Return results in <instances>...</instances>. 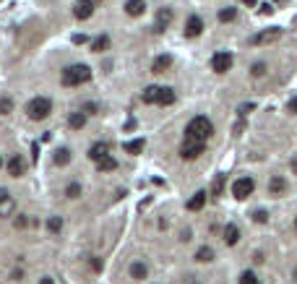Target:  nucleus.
<instances>
[{"mask_svg": "<svg viewBox=\"0 0 297 284\" xmlns=\"http://www.w3.org/2000/svg\"><path fill=\"white\" fill-rule=\"evenodd\" d=\"M211 136H214V125H211L209 117H193V120L188 123V128H185V139H193V141H203L206 143Z\"/></svg>", "mask_w": 297, "mask_h": 284, "instance_id": "obj_1", "label": "nucleus"}, {"mask_svg": "<svg viewBox=\"0 0 297 284\" xmlns=\"http://www.w3.org/2000/svg\"><path fill=\"white\" fill-rule=\"evenodd\" d=\"M89 78H91V68L78 63V66H68L66 71H63L60 84L63 86H81V84H86Z\"/></svg>", "mask_w": 297, "mask_h": 284, "instance_id": "obj_2", "label": "nucleus"}, {"mask_svg": "<svg viewBox=\"0 0 297 284\" xmlns=\"http://www.w3.org/2000/svg\"><path fill=\"white\" fill-rule=\"evenodd\" d=\"M52 112V102L47 97H34L29 105H26V115L32 117V120H44Z\"/></svg>", "mask_w": 297, "mask_h": 284, "instance_id": "obj_3", "label": "nucleus"}, {"mask_svg": "<svg viewBox=\"0 0 297 284\" xmlns=\"http://www.w3.org/2000/svg\"><path fill=\"white\" fill-rule=\"evenodd\" d=\"M253 190H256L253 178H237L235 182H232V196H235L237 201H245L248 196H253Z\"/></svg>", "mask_w": 297, "mask_h": 284, "instance_id": "obj_4", "label": "nucleus"}, {"mask_svg": "<svg viewBox=\"0 0 297 284\" xmlns=\"http://www.w3.org/2000/svg\"><path fill=\"white\" fill-rule=\"evenodd\" d=\"M203 154V141H193V139H185L180 146V157L183 159H196Z\"/></svg>", "mask_w": 297, "mask_h": 284, "instance_id": "obj_5", "label": "nucleus"}, {"mask_svg": "<svg viewBox=\"0 0 297 284\" xmlns=\"http://www.w3.org/2000/svg\"><path fill=\"white\" fill-rule=\"evenodd\" d=\"M279 36H282V29H274V26H271V29H263V32L253 34L248 42H250V44H271V42L279 39Z\"/></svg>", "mask_w": 297, "mask_h": 284, "instance_id": "obj_6", "label": "nucleus"}, {"mask_svg": "<svg viewBox=\"0 0 297 284\" xmlns=\"http://www.w3.org/2000/svg\"><path fill=\"white\" fill-rule=\"evenodd\" d=\"M232 63H235V58H232L229 52H217L214 58H211V68L217 73H227L232 68Z\"/></svg>", "mask_w": 297, "mask_h": 284, "instance_id": "obj_7", "label": "nucleus"}, {"mask_svg": "<svg viewBox=\"0 0 297 284\" xmlns=\"http://www.w3.org/2000/svg\"><path fill=\"white\" fill-rule=\"evenodd\" d=\"M91 13H94V3H91V0H76L73 16L81 18V21H86V18H91Z\"/></svg>", "mask_w": 297, "mask_h": 284, "instance_id": "obj_8", "label": "nucleus"}, {"mask_svg": "<svg viewBox=\"0 0 297 284\" xmlns=\"http://www.w3.org/2000/svg\"><path fill=\"white\" fill-rule=\"evenodd\" d=\"M201 32H203V18L201 16H190L188 21H185V36H190V39H193V36H198Z\"/></svg>", "mask_w": 297, "mask_h": 284, "instance_id": "obj_9", "label": "nucleus"}, {"mask_svg": "<svg viewBox=\"0 0 297 284\" xmlns=\"http://www.w3.org/2000/svg\"><path fill=\"white\" fill-rule=\"evenodd\" d=\"M172 18H175L172 8H159V13H156V26H154V29H156V32H164L167 26L172 24Z\"/></svg>", "mask_w": 297, "mask_h": 284, "instance_id": "obj_10", "label": "nucleus"}, {"mask_svg": "<svg viewBox=\"0 0 297 284\" xmlns=\"http://www.w3.org/2000/svg\"><path fill=\"white\" fill-rule=\"evenodd\" d=\"M24 170H26V164H24V159L18 157V154L8 159V175H11V178H21Z\"/></svg>", "mask_w": 297, "mask_h": 284, "instance_id": "obj_11", "label": "nucleus"}, {"mask_svg": "<svg viewBox=\"0 0 297 284\" xmlns=\"http://www.w3.org/2000/svg\"><path fill=\"white\" fill-rule=\"evenodd\" d=\"M110 154V143L107 141H99V143H94L89 149V159H94V162H99L102 157H107Z\"/></svg>", "mask_w": 297, "mask_h": 284, "instance_id": "obj_12", "label": "nucleus"}, {"mask_svg": "<svg viewBox=\"0 0 297 284\" xmlns=\"http://www.w3.org/2000/svg\"><path fill=\"white\" fill-rule=\"evenodd\" d=\"M13 214V198L8 196V190H0V216Z\"/></svg>", "mask_w": 297, "mask_h": 284, "instance_id": "obj_13", "label": "nucleus"}, {"mask_svg": "<svg viewBox=\"0 0 297 284\" xmlns=\"http://www.w3.org/2000/svg\"><path fill=\"white\" fill-rule=\"evenodd\" d=\"M146 11V0H128L125 3V13L128 16H141Z\"/></svg>", "mask_w": 297, "mask_h": 284, "instance_id": "obj_14", "label": "nucleus"}, {"mask_svg": "<svg viewBox=\"0 0 297 284\" xmlns=\"http://www.w3.org/2000/svg\"><path fill=\"white\" fill-rule=\"evenodd\" d=\"M170 66H172V55H159V58L151 63V71L154 73H164Z\"/></svg>", "mask_w": 297, "mask_h": 284, "instance_id": "obj_15", "label": "nucleus"}, {"mask_svg": "<svg viewBox=\"0 0 297 284\" xmlns=\"http://www.w3.org/2000/svg\"><path fill=\"white\" fill-rule=\"evenodd\" d=\"M159 89L162 86H146L144 94H141V102L144 105H156V99H159Z\"/></svg>", "mask_w": 297, "mask_h": 284, "instance_id": "obj_16", "label": "nucleus"}, {"mask_svg": "<svg viewBox=\"0 0 297 284\" xmlns=\"http://www.w3.org/2000/svg\"><path fill=\"white\" fill-rule=\"evenodd\" d=\"M68 125L73 128V131H81V128L86 125V112H83V109H81V112H71L68 115Z\"/></svg>", "mask_w": 297, "mask_h": 284, "instance_id": "obj_17", "label": "nucleus"}, {"mask_svg": "<svg viewBox=\"0 0 297 284\" xmlns=\"http://www.w3.org/2000/svg\"><path fill=\"white\" fill-rule=\"evenodd\" d=\"M175 102V91L170 86H162L159 89V99H156V105H162V107H170Z\"/></svg>", "mask_w": 297, "mask_h": 284, "instance_id": "obj_18", "label": "nucleus"}, {"mask_svg": "<svg viewBox=\"0 0 297 284\" xmlns=\"http://www.w3.org/2000/svg\"><path fill=\"white\" fill-rule=\"evenodd\" d=\"M97 170H99V172H112V170H117V159L107 154V157H102V159L97 162Z\"/></svg>", "mask_w": 297, "mask_h": 284, "instance_id": "obj_19", "label": "nucleus"}, {"mask_svg": "<svg viewBox=\"0 0 297 284\" xmlns=\"http://www.w3.org/2000/svg\"><path fill=\"white\" fill-rule=\"evenodd\" d=\"M203 204H206V193H203V190H198V193L188 201V212H201Z\"/></svg>", "mask_w": 297, "mask_h": 284, "instance_id": "obj_20", "label": "nucleus"}, {"mask_svg": "<svg viewBox=\"0 0 297 284\" xmlns=\"http://www.w3.org/2000/svg\"><path fill=\"white\" fill-rule=\"evenodd\" d=\"M237 240H240L237 224H227V227H224V243H227V245H237Z\"/></svg>", "mask_w": 297, "mask_h": 284, "instance_id": "obj_21", "label": "nucleus"}, {"mask_svg": "<svg viewBox=\"0 0 297 284\" xmlns=\"http://www.w3.org/2000/svg\"><path fill=\"white\" fill-rule=\"evenodd\" d=\"M268 190H271L274 196L284 193V190H287V180H284V178H279V175H274V178H271V182H268Z\"/></svg>", "mask_w": 297, "mask_h": 284, "instance_id": "obj_22", "label": "nucleus"}, {"mask_svg": "<svg viewBox=\"0 0 297 284\" xmlns=\"http://www.w3.org/2000/svg\"><path fill=\"white\" fill-rule=\"evenodd\" d=\"M107 47H110V36L107 34H99L97 39L91 42V50H94V52H105Z\"/></svg>", "mask_w": 297, "mask_h": 284, "instance_id": "obj_23", "label": "nucleus"}, {"mask_svg": "<svg viewBox=\"0 0 297 284\" xmlns=\"http://www.w3.org/2000/svg\"><path fill=\"white\" fill-rule=\"evenodd\" d=\"M146 274H148V269H146V263H141V261H136L131 266V277L133 279H146Z\"/></svg>", "mask_w": 297, "mask_h": 284, "instance_id": "obj_24", "label": "nucleus"}, {"mask_svg": "<svg viewBox=\"0 0 297 284\" xmlns=\"http://www.w3.org/2000/svg\"><path fill=\"white\" fill-rule=\"evenodd\" d=\"M196 261H201V263H209V261H214V250L203 245V248H198V250H196Z\"/></svg>", "mask_w": 297, "mask_h": 284, "instance_id": "obj_25", "label": "nucleus"}, {"mask_svg": "<svg viewBox=\"0 0 297 284\" xmlns=\"http://www.w3.org/2000/svg\"><path fill=\"white\" fill-rule=\"evenodd\" d=\"M237 18V8H222L219 11V21L222 24H229V21H235Z\"/></svg>", "mask_w": 297, "mask_h": 284, "instance_id": "obj_26", "label": "nucleus"}, {"mask_svg": "<svg viewBox=\"0 0 297 284\" xmlns=\"http://www.w3.org/2000/svg\"><path fill=\"white\" fill-rule=\"evenodd\" d=\"M123 149L128 151V154H138V151H144V139H136V141H128Z\"/></svg>", "mask_w": 297, "mask_h": 284, "instance_id": "obj_27", "label": "nucleus"}, {"mask_svg": "<svg viewBox=\"0 0 297 284\" xmlns=\"http://www.w3.org/2000/svg\"><path fill=\"white\" fill-rule=\"evenodd\" d=\"M11 112H13V99L0 97V115H11Z\"/></svg>", "mask_w": 297, "mask_h": 284, "instance_id": "obj_28", "label": "nucleus"}, {"mask_svg": "<svg viewBox=\"0 0 297 284\" xmlns=\"http://www.w3.org/2000/svg\"><path fill=\"white\" fill-rule=\"evenodd\" d=\"M47 230H50L52 235H58V232L63 230V219H60V216H50V219H47Z\"/></svg>", "mask_w": 297, "mask_h": 284, "instance_id": "obj_29", "label": "nucleus"}, {"mask_svg": "<svg viewBox=\"0 0 297 284\" xmlns=\"http://www.w3.org/2000/svg\"><path fill=\"white\" fill-rule=\"evenodd\" d=\"M68 162H71V151H68V149H60L58 154H55V164H60V167H66Z\"/></svg>", "mask_w": 297, "mask_h": 284, "instance_id": "obj_30", "label": "nucleus"}, {"mask_svg": "<svg viewBox=\"0 0 297 284\" xmlns=\"http://www.w3.org/2000/svg\"><path fill=\"white\" fill-rule=\"evenodd\" d=\"M240 284H258V277L253 271H243L240 274Z\"/></svg>", "mask_w": 297, "mask_h": 284, "instance_id": "obj_31", "label": "nucleus"}, {"mask_svg": "<svg viewBox=\"0 0 297 284\" xmlns=\"http://www.w3.org/2000/svg\"><path fill=\"white\" fill-rule=\"evenodd\" d=\"M66 196L68 198H78L81 196V185H78V182H71V185L66 188Z\"/></svg>", "mask_w": 297, "mask_h": 284, "instance_id": "obj_32", "label": "nucleus"}, {"mask_svg": "<svg viewBox=\"0 0 297 284\" xmlns=\"http://www.w3.org/2000/svg\"><path fill=\"white\" fill-rule=\"evenodd\" d=\"M250 73H253L256 78L258 76H266V63H253V66H250Z\"/></svg>", "mask_w": 297, "mask_h": 284, "instance_id": "obj_33", "label": "nucleus"}, {"mask_svg": "<svg viewBox=\"0 0 297 284\" xmlns=\"http://www.w3.org/2000/svg\"><path fill=\"white\" fill-rule=\"evenodd\" d=\"M211 190H214V196H219L222 190H224V175H217V180H214V185H211Z\"/></svg>", "mask_w": 297, "mask_h": 284, "instance_id": "obj_34", "label": "nucleus"}, {"mask_svg": "<svg viewBox=\"0 0 297 284\" xmlns=\"http://www.w3.org/2000/svg\"><path fill=\"white\" fill-rule=\"evenodd\" d=\"M253 219H256V222H261V224H266L268 222V214L266 212H253Z\"/></svg>", "mask_w": 297, "mask_h": 284, "instance_id": "obj_35", "label": "nucleus"}, {"mask_svg": "<svg viewBox=\"0 0 297 284\" xmlns=\"http://www.w3.org/2000/svg\"><path fill=\"white\" fill-rule=\"evenodd\" d=\"M83 42H89L86 34H73V44H83Z\"/></svg>", "mask_w": 297, "mask_h": 284, "instance_id": "obj_36", "label": "nucleus"}, {"mask_svg": "<svg viewBox=\"0 0 297 284\" xmlns=\"http://www.w3.org/2000/svg\"><path fill=\"white\" fill-rule=\"evenodd\" d=\"M287 109H290L292 115H297V97H292V99H290V105H287Z\"/></svg>", "mask_w": 297, "mask_h": 284, "instance_id": "obj_37", "label": "nucleus"}, {"mask_svg": "<svg viewBox=\"0 0 297 284\" xmlns=\"http://www.w3.org/2000/svg\"><path fill=\"white\" fill-rule=\"evenodd\" d=\"M261 13H263V16H271V13H274V8L268 5V3H263V5H261Z\"/></svg>", "mask_w": 297, "mask_h": 284, "instance_id": "obj_38", "label": "nucleus"}, {"mask_svg": "<svg viewBox=\"0 0 297 284\" xmlns=\"http://www.w3.org/2000/svg\"><path fill=\"white\" fill-rule=\"evenodd\" d=\"M250 109H253V105H250V102H248V105H243V107H240V109H237V112H240V115H248V112H250Z\"/></svg>", "mask_w": 297, "mask_h": 284, "instance_id": "obj_39", "label": "nucleus"}, {"mask_svg": "<svg viewBox=\"0 0 297 284\" xmlns=\"http://www.w3.org/2000/svg\"><path fill=\"white\" fill-rule=\"evenodd\" d=\"M91 269H94V271H102V261H99V258H91Z\"/></svg>", "mask_w": 297, "mask_h": 284, "instance_id": "obj_40", "label": "nucleus"}, {"mask_svg": "<svg viewBox=\"0 0 297 284\" xmlns=\"http://www.w3.org/2000/svg\"><path fill=\"white\" fill-rule=\"evenodd\" d=\"M16 227H26V216H18L16 219Z\"/></svg>", "mask_w": 297, "mask_h": 284, "instance_id": "obj_41", "label": "nucleus"}, {"mask_svg": "<svg viewBox=\"0 0 297 284\" xmlns=\"http://www.w3.org/2000/svg\"><path fill=\"white\" fill-rule=\"evenodd\" d=\"M39 284H55V279L52 277H44V279H39Z\"/></svg>", "mask_w": 297, "mask_h": 284, "instance_id": "obj_42", "label": "nucleus"}, {"mask_svg": "<svg viewBox=\"0 0 297 284\" xmlns=\"http://www.w3.org/2000/svg\"><path fill=\"white\" fill-rule=\"evenodd\" d=\"M240 3H245V5H256V0H240Z\"/></svg>", "mask_w": 297, "mask_h": 284, "instance_id": "obj_43", "label": "nucleus"}, {"mask_svg": "<svg viewBox=\"0 0 297 284\" xmlns=\"http://www.w3.org/2000/svg\"><path fill=\"white\" fill-rule=\"evenodd\" d=\"M292 170H295V172H297V159H295V162H292Z\"/></svg>", "mask_w": 297, "mask_h": 284, "instance_id": "obj_44", "label": "nucleus"}, {"mask_svg": "<svg viewBox=\"0 0 297 284\" xmlns=\"http://www.w3.org/2000/svg\"><path fill=\"white\" fill-rule=\"evenodd\" d=\"M91 3H94V5H97V3H102V0H91Z\"/></svg>", "mask_w": 297, "mask_h": 284, "instance_id": "obj_45", "label": "nucleus"}, {"mask_svg": "<svg viewBox=\"0 0 297 284\" xmlns=\"http://www.w3.org/2000/svg\"><path fill=\"white\" fill-rule=\"evenodd\" d=\"M295 230H297V219H295Z\"/></svg>", "mask_w": 297, "mask_h": 284, "instance_id": "obj_46", "label": "nucleus"}, {"mask_svg": "<svg viewBox=\"0 0 297 284\" xmlns=\"http://www.w3.org/2000/svg\"><path fill=\"white\" fill-rule=\"evenodd\" d=\"M295 279H297V269H295Z\"/></svg>", "mask_w": 297, "mask_h": 284, "instance_id": "obj_47", "label": "nucleus"}, {"mask_svg": "<svg viewBox=\"0 0 297 284\" xmlns=\"http://www.w3.org/2000/svg\"><path fill=\"white\" fill-rule=\"evenodd\" d=\"M276 3H284V0H276Z\"/></svg>", "mask_w": 297, "mask_h": 284, "instance_id": "obj_48", "label": "nucleus"}, {"mask_svg": "<svg viewBox=\"0 0 297 284\" xmlns=\"http://www.w3.org/2000/svg\"><path fill=\"white\" fill-rule=\"evenodd\" d=\"M0 167H3V159H0Z\"/></svg>", "mask_w": 297, "mask_h": 284, "instance_id": "obj_49", "label": "nucleus"}, {"mask_svg": "<svg viewBox=\"0 0 297 284\" xmlns=\"http://www.w3.org/2000/svg\"><path fill=\"white\" fill-rule=\"evenodd\" d=\"M190 284H198V282H190Z\"/></svg>", "mask_w": 297, "mask_h": 284, "instance_id": "obj_50", "label": "nucleus"}]
</instances>
